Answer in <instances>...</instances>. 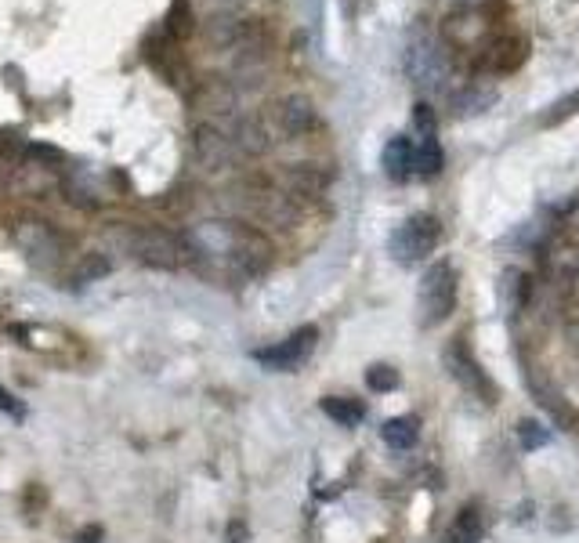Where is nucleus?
Here are the masks:
<instances>
[{
	"mask_svg": "<svg viewBox=\"0 0 579 543\" xmlns=\"http://www.w3.org/2000/svg\"><path fill=\"white\" fill-rule=\"evenodd\" d=\"M529 55V40L522 33H496L482 51H478V66L489 73H511L518 69Z\"/></svg>",
	"mask_w": 579,
	"mask_h": 543,
	"instance_id": "f8f14e48",
	"label": "nucleus"
},
{
	"mask_svg": "<svg viewBox=\"0 0 579 543\" xmlns=\"http://www.w3.org/2000/svg\"><path fill=\"white\" fill-rule=\"evenodd\" d=\"M579 113V91H572V95L558 98L554 105H547V113L540 116V124L543 127H558L565 124V120H572V116Z\"/></svg>",
	"mask_w": 579,
	"mask_h": 543,
	"instance_id": "b1692460",
	"label": "nucleus"
},
{
	"mask_svg": "<svg viewBox=\"0 0 579 543\" xmlns=\"http://www.w3.org/2000/svg\"><path fill=\"white\" fill-rule=\"evenodd\" d=\"M192 33V4L189 0H174L171 15H167V37L185 40Z\"/></svg>",
	"mask_w": 579,
	"mask_h": 543,
	"instance_id": "5701e85b",
	"label": "nucleus"
},
{
	"mask_svg": "<svg viewBox=\"0 0 579 543\" xmlns=\"http://www.w3.org/2000/svg\"><path fill=\"white\" fill-rule=\"evenodd\" d=\"M493 102H496V87L485 84V80H464V84L449 95V109H453L456 120H467V116L485 113Z\"/></svg>",
	"mask_w": 579,
	"mask_h": 543,
	"instance_id": "2eb2a0df",
	"label": "nucleus"
},
{
	"mask_svg": "<svg viewBox=\"0 0 579 543\" xmlns=\"http://www.w3.org/2000/svg\"><path fill=\"white\" fill-rule=\"evenodd\" d=\"M569 341L579 348V323H569Z\"/></svg>",
	"mask_w": 579,
	"mask_h": 543,
	"instance_id": "c756f323",
	"label": "nucleus"
},
{
	"mask_svg": "<svg viewBox=\"0 0 579 543\" xmlns=\"http://www.w3.org/2000/svg\"><path fill=\"white\" fill-rule=\"evenodd\" d=\"M417 308H420V326H438L449 319L456 308V268L449 261H438L424 272L417 290Z\"/></svg>",
	"mask_w": 579,
	"mask_h": 543,
	"instance_id": "7ed1b4c3",
	"label": "nucleus"
},
{
	"mask_svg": "<svg viewBox=\"0 0 579 543\" xmlns=\"http://www.w3.org/2000/svg\"><path fill=\"white\" fill-rule=\"evenodd\" d=\"M380 439L388 442L391 449H413L420 439V424L417 417H391L384 420V428H380Z\"/></svg>",
	"mask_w": 579,
	"mask_h": 543,
	"instance_id": "412c9836",
	"label": "nucleus"
},
{
	"mask_svg": "<svg viewBox=\"0 0 579 543\" xmlns=\"http://www.w3.org/2000/svg\"><path fill=\"white\" fill-rule=\"evenodd\" d=\"M409 80L420 91H442L453 80V58L431 33H417V40L409 44Z\"/></svg>",
	"mask_w": 579,
	"mask_h": 543,
	"instance_id": "f03ea898",
	"label": "nucleus"
},
{
	"mask_svg": "<svg viewBox=\"0 0 579 543\" xmlns=\"http://www.w3.org/2000/svg\"><path fill=\"white\" fill-rule=\"evenodd\" d=\"M402 384L399 370L395 366H384V362H377V366H370L366 370V388L370 391H395Z\"/></svg>",
	"mask_w": 579,
	"mask_h": 543,
	"instance_id": "393cba45",
	"label": "nucleus"
},
{
	"mask_svg": "<svg viewBox=\"0 0 579 543\" xmlns=\"http://www.w3.org/2000/svg\"><path fill=\"white\" fill-rule=\"evenodd\" d=\"M315 341H319V330H315V326H301V330H294L286 341L272 344V348H257L254 359L261 362V366H268V370L290 373V370H297L308 355H312Z\"/></svg>",
	"mask_w": 579,
	"mask_h": 543,
	"instance_id": "1a4fd4ad",
	"label": "nucleus"
},
{
	"mask_svg": "<svg viewBox=\"0 0 579 543\" xmlns=\"http://www.w3.org/2000/svg\"><path fill=\"white\" fill-rule=\"evenodd\" d=\"M98 540H102V529H98V525H91L87 533L76 536V543H98Z\"/></svg>",
	"mask_w": 579,
	"mask_h": 543,
	"instance_id": "c85d7f7f",
	"label": "nucleus"
},
{
	"mask_svg": "<svg viewBox=\"0 0 579 543\" xmlns=\"http://www.w3.org/2000/svg\"><path fill=\"white\" fill-rule=\"evenodd\" d=\"M442 362H446L449 377H453V381L460 384V388H464L467 395H471V399L485 402V406H489V402H496L493 381L485 377V370L478 366L475 359H471V355H467V348H464L460 341H453V344L446 348V352H442Z\"/></svg>",
	"mask_w": 579,
	"mask_h": 543,
	"instance_id": "6e6552de",
	"label": "nucleus"
},
{
	"mask_svg": "<svg viewBox=\"0 0 579 543\" xmlns=\"http://www.w3.org/2000/svg\"><path fill=\"white\" fill-rule=\"evenodd\" d=\"M380 167L391 181H409L417 178V149H413V138L409 134H395L384 153H380Z\"/></svg>",
	"mask_w": 579,
	"mask_h": 543,
	"instance_id": "4468645a",
	"label": "nucleus"
},
{
	"mask_svg": "<svg viewBox=\"0 0 579 543\" xmlns=\"http://www.w3.org/2000/svg\"><path fill=\"white\" fill-rule=\"evenodd\" d=\"M330 185V171H323L319 163H290L283 171V189L290 196H319Z\"/></svg>",
	"mask_w": 579,
	"mask_h": 543,
	"instance_id": "dca6fc26",
	"label": "nucleus"
},
{
	"mask_svg": "<svg viewBox=\"0 0 579 543\" xmlns=\"http://www.w3.org/2000/svg\"><path fill=\"white\" fill-rule=\"evenodd\" d=\"M15 239H19V247L26 250V258H33V261L51 258V254L58 250L55 232H51L48 225H40V221H22Z\"/></svg>",
	"mask_w": 579,
	"mask_h": 543,
	"instance_id": "f3484780",
	"label": "nucleus"
},
{
	"mask_svg": "<svg viewBox=\"0 0 579 543\" xmlns=\"http://www.w3.org/2000/svg\"><path fill=\"white\" fill-rule=\"evenodd\" d=\"M192 153H196L200 167H207V171H228L243 156L236 145V134H232V124H221V120H207V124L196 127Z\"/></svg>",
	"mask_w": 579,
	"mask_h": 543,
	"instance_id": "423d86ee",
	"label": "nucleus"
},
{
	"mask_svg": "<svg viewBox=\"0 0 579 543\" xmlns=\"http://www.w3.org/2000/svg\"><path fill=\"white\" fill-rule=\"evenodd\" d=\"M438 239H442V225H438L435 214H413L391 232V258L399 265H417L428 254H435Z\"/></svg>",
	"mask_w": 579,
	"mask_h": 543,
	"instance_id": "20e7f679",
	"label": "nucleus"
},
{
	"mask_svg": "<svg viewBox=\"0 0 579 543\" xmlns=\"http://www.w3.org/2000/svg\"><path fill=\"white\" fill-rule=\"evenodd\" d=\"M496 294H500V305H504L507 315H518L525 301H529V276H525L522 268H507L504 276H500Z\"/></svg>",
	"mask_w": 579,
	"mask_h": 543,
	"instance_id": "a211bd4d",
	"label": "nucleus"
},
{
	"mask_svg": "<svg viewBox=\"0 0 579 543\" xmlns=\"http://www.w3.org/2000/svg\"><path fill=\"white\" fill-rule=\"evenodd\" d=\"M207 40L218 51H232V55H236V51L257 44L261 33H257L254 22L239 19V15H214V19L207 22Z\"/></svg>",
	"mask_w": 579,
	"mask_h": 543,
	"instance_id": "ddd939ff",
	"label": "nucleus"
},
{
	"mask_svg": "<svg viewBox=\"0 0 579 543\" xmlns=\"http://www.w3.org/2000/svg\"><path fill=\"white\" fill-rule=\"evenodd\" d=\"M247 207L257 221L265 225H276V229H294L297 225V200L286 189H265V185H254L247 189Z\"/></svg>",
	"mask_w": 579,
	"mask_h": 543,
	"instance_id": "9b49d317",
	"label": "nucleus"
},
{
	"mask_svg": "<svg viewBox=\"0 0 579 543\" xmlns=\"http://www.w3.org/2000/svg\"><path fill=\"white\" fill-rule=\"evenodd\" d=\"M319 410H323L330 420H337L341 428H355V424L366 417V402L344 399V395H326V399L319 402Z\"/></svg>",
	"mask_w": 579,
	"mask_h": 543,
	"instance_id": "6ab92c4d",
	"label": "nucleus"
},
{
	"mask_svg": "<svg viewBox=\"0 0 579 543\" xmlns=\"http://www.w3.org/2000/svg\"><path fill=\"white\" fill-rule=\"evenodd\" d=\"M485 536V518L478 515L475 507H464L460 515L453 518L446 533V543H478Z\"/></svg>",
	"mask_w": 579,
	"mask_h": 543,
	"instance_id": "4be33fe9",
	"label": "nucleus"
},
{
	"mask_svg": "<svg viewBox=\"0 0 579 543\" xmlns=\"http://www.w3.org/2000/svg\"><path fill=\"white\" fill-rule=\"evenodd\" d=\"M496 33H500V29H496L493 15L485 8L456 11V15L446 19V26H442V40H446L449 48H460V51H482Z\"/></svg>",
	"mask_w": 579,
	"mask_h": 543,
	"instance_id": "0eeeda50",
	"label": "nucleus"
},
{
	"mask_svg": "<svg viewBox=\"0 0 579 543\" xmlns=\"http://www.w3.org/2000/svg\"><path fill=\"white\" fill-rule=\"evenodd\" d=\"M265 120L279 138H304L315 127V105L304 95H283L279 102L268 105Z\"/></svg>",
	"mask_w": 579,
	"mask_h": 543,
	"instance_id": "9d476101",
	"label": "nucleus"
},
{
	"mask_svg": "<svg viewBox=\"0 0 579 543\" xmlns=\"http://www.w3.org/2000/svg\"><path fill=\"white\" fill-rule=\"evenodd\" d=\"M228 543H247V525L243 522L228 525Z\"/></svg>",
	"mask_w": 579,
	"mask_h": 543,
	"instance_id": "cd10ccee",
	"label": "nucleus"
},
{
	"mask_svg": "<svg viewBox=\"0 0 579 543\" xmlns=\"http://www.w3.org/2000/svg\"><path fill=\"white\" fill-rule=\"evenodd\" d=\"M547 265H551L558 276H579V236L554 239L551 254H547Z\"/></svg>",
	"mask_w": 579,
	"mask_h": 543,
	"instance_id": "aec40b11",
	"label": "nucleus"
},
{
	"mask_svg": "<svg viewBox=\"0 0 579 543\" xmlns=\"http://www.w3.org/2000/svg\"><path fill=\"white\" fill-rule=\"evenodd\" d=\"M518 439H522L525 449H540V446H547L551 431H543L536 420H522V424H518Z\"/></svg>",
	"mask_w": 579,
	"mask_h": 543,
	"instance_id": "a878e982",
	"label": "nucleus"
},
{
	"mask_svg": "<svg viewBox=\"0 0 579 543\" xmlns=\"http://www.w3.org/2000/svg\"><path fill=\"white\" fill-rule=\"evenodd\" d=\"M131 254L152 268H178L181 261H189V243H185V232L174 236L163 229H138L131 232Z\"/></svg>",
	"mask_w": 579,
	"mask_h": 543,
	"instance_id": "39448f33",
	"label": "nucleus"
},
{
	"mask_svg": "<svg viewBox=\"0 0 579 543\" xmlns=\"http://www.w3.org/2000/svg\"><path fill=\"white\" fill-rule=\"evenodd\" d=\"M0 410L8 413L11 420H22V417H26V406H22V402L15 399V395H11L8 388H0Z\"/></svg>",
	"mask_w": 579,
	"mask_h": 543,
	"instance_id": "bb28decb",
	"label": "nucleus"
},
{
	"mask_svg": "<svg viewBox=\"0 0 579 543\" xmlns=\"http://www.w3.org/2000/svg\"><path fill=\"white\" fill-rule=\"evenodd\" d=\"M189 261H210L232 276H257L272 265V243L257 229L236 221H207L196 232H185Z\"/></svg>",
	"mask_w": 579,
	"mask_h": 543,
	"instance_id": "f257e3e1",
	"label": "nucleus"
}]
</instances>
